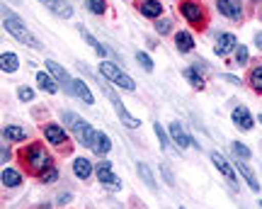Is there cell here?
Here are the masks:
<instances>
[{
    "label": "cell",
    "mask_w": 262,
    "mask_h": 209,
    "mask_svg": "<svg viewBox=\"0 0 262 209\" xmlns=\"http://www.w3.org/2000/svg\"><path fill=\"white\" fill-rule=\"evenodd\" d=\"M3 27L8 29L17 41H22V44H27V47H32V49H41V41H39V39L25 27V22L8 8H3Z\"/></svg>",
    "instance_id": "cell-1"
},
{
    "label": "cell",
    "mask_w": 262,
    "mask_h": 209,
    "mask_svg": "<svg viewBox=\"0 0 262 209\" xmlns=\"http://www.w3.org/2000/svg\"><path fill=\"white\" fill-rule=\"evenodd\" d=\"M102 93H104V97L112 102L114 112H117V117L122 119L124 127H129V129H139V127H141V119H139V117H134V114H131L126 107H124V102L119 100V95H117V93L112 90V86H107V83H104V86H102Z\"/></svg>",
    "instance_id": "cell-2"
},
{
    "label": "cell",
    "mask_w": 262,
    "mask_h": 209,
    "mask_svg": "<svg viewBox=\"0 0 262 209\" xmlns=\"http://www.w3.org/2000/svg\"><path fill=\"white\" fill-rule=\"evenodd\" d=\"M100 76H104L107 80H112V83H117L119 88H124V90H136V83H134V78L126 76L122 68L117 66V64H110V61H102L100 64Z\"/></svg>",
    "instance_id": "cell-3"
},
{
    "label": "cell",
    "mask_w": 262,
    "mask_h": 209,
    "mask_svg": "<svg viewBox=\"0 0 262 209\" xmlns=\"http://www.w3.org/2000/svg\"><path fill=\"white\" fill-rule=\"evenodd\" d=\"M25 158H27L29 168L32 171H44V168H49L51 165V156L47 153V149L44 146H39V143H32L27 149V153H25Z\"/></svg>",
    "instance_id": "cell-4"
},
{
    "label": "cell",
    "mask_w": 262,
    "mask_h": 209,
    "mask_svg": "<svg viewBox=\"0 0 262 209\" xmlns=\"http://www.w3.org/2000/svg\"><path fill=\"white\" fill-rule=\"evenodd\" d=\"M97 178H100V182H102L107 190H112V192L122 190V180H119V178L112 173V161L97 163Z\"/></svg>",
    "instance_id": "cell-5"
},
{
    "label": "cell",
    "mask_w": 262,
    "mask_h": 209,
    "mask_svg": "<svg viewBox=\"0 0 262 209\" xmlns=\"http://www.w3.org/2000/svg\"><path fill=\"white\" fill-rule=\"evenodd\" d=\"M44 66H47L49 73H51V76L56 78L58 83L66 88V93H68V95H73V78L68 76V71H66L63 66H58L56 61H51V58H47V64H44Z\"/></svg>",
    "instance_id": "cell-6"
},
{
    "label": "cell",
    "mask_w": 262,
    "mask_h": 209,
    "mask_svg": "<svg viewBox=\"0 0 262 209\" xmlns=\"http://www.w3.org/2000/svg\"><path fill=\"white\" fill-rule=\"evenodd\" d=\"M211 163H214V168H216L219 173H221V175H224V178H226L228 182H231L233 187L238 185V178H235V168H233V165H231L228 161H226V158H224V156H221L219 151L211 153Z\"/></svg>",
    "instance_id": "cell-7"
},
{
    "label": "cell",
    "mask_w": 262,
    "mask_h": 209,
    "mask_svg": "<svg viewBox=\"0 0 262 209\" xmlns=\"http://www.w3.org/2000/svg\"><path fill=\"white\" fill-rule=\"evenodd\" d=\"M73 132H75V136H78V143H80V146H88V149H93V146H95L97 132H95L88 122H83V119H80V122L73 127Z\"/></svg>",
    "instance_id": "cell-8"
},
{
    "label": "cell",
    "mask_w": 262,
    "mask_h": 209,
    "mask_svg": "<svg viewBox=\"0 0 262 209\" xmlns=\"http://www.w3.org/2000/svg\"><path fill=\"white\" fill-rule=\"evenodd\" d=\"M216 10L228 19L243 17V5H241V0H216Z\"/></svg>",
    "instance_id": "cell-9"
},
{
    "label": "cell",
    "mask_w": 262,
    "mask_h": 209,
    "mask_svg": "<svg viewBox=\"0 0 262 209\" xmlns=\"http://www.w3.org/2000/svg\"><path fill=\"white\" fill-rule=\"evenodd\" d=\"M231 119H233V124L238 129H243V132H250L255 127V119H253V114H250L248 107H235L233 114H231Z\"/></svg>",
    "instance_id": "cell-10"
},
{
    "label": "cell",
    "mask_w": 262,
    "mask_h": 209,
    "mask_svg": "<svg viewBox=\"0 0 262 209\" xmlns=\"http://www.w3.org/2000/svg\"><path fill=\"white\" fill-rule=\"evenodd\" d=\"M180 12H182V17L187 19V22H192V25L202 22V17H204V10L199 8L196 3H192V0H182V5H180Z\"/></svg>",
    "instance_id": "cell-11"
},
{
    "label": "cell",
    "mask_w": 262,
    "mask_h": 209,
    "mask_svg": "<svg viewBox=\"0 0 262 209\" xmlns=\"http://www.w3.org/2000/svg\"><path fill=\"white\" fill-rule=\"evenodd\" d=\"M233 168L241 173V178L248 182V187H250V190H253V192H260V180H257L255 171L250 168V165H248V163H241V161H238V163H233Z\"/></svg>",
    "instance_id": "cell-12"
},
{
    "label": "cell",
    "mask_w": 262,
    "mask_h": 209,
    "mask_svg": "<svg viewBox=\"0 0 262 209\" xmlns=\"http://www.w3.org/2000/svg\"><path fill=\"white\" fill-rule=\"evenodd\" d=\"M170 136H172V143H175L178 149H182V151H185L187 146H192V143H194L192 139H189V134L185 132V129H182L178 122L170 124Z\"/></svg>",
    "instance_id": "cell-13"
},
{
    "label": "cell",
    "mask_w": 262,
    "mask_h": 209,
    "mask_svg": "<svg viewBox=\"0 0 262 209\" xmlns=\"http://www.w3.org/2000/svg\"><path fill=\"white\" fill-rule=\"evenodd\" d=\"M44 8H49L56 17H63V19H68L71 15H73V8L68 5V3H63V0H39Z\"/></svg>",
    "instance_id": "cell-14"
},
{
    "label": "cell",
    "mask_w": 262,
    "mask_h": 209,
    "mask_svg": "<svg viewBox=\"0 0 262 209\" xmlns=\"http://www.w3.org/2000/svg\"><path fill=\"white\" fill-rule=\"evenodd\" d=\"M233 49H238V39H235L233 34H219V39H216V47H214V51L219 54V56L231 54Z\"/></svg>",
    "instance_id": "cell-15"
},
{
    "label": "cell",
    "mask_w": 262,
    "mask_h": 209,
    "mask_svg": "<svg viewBox=\"0 0 262 209\" xmlns=\"http://www.w3.org/2000/svg\"><path fill=\"white\" fill-rule=\"evenodd\" d=\"M139 12L143 17L160 19V15H163V3H160V0H143L139 5Z\"/></svg>",
    "instance_id": "cell-16"
},
{
    "label": "cell",
    "mask_w": 262,
    "mask_h": 209,
    "mask_svg": "<svg viewBox=\"0 0 262 209\" xmlns=\"http://www.w3.org/2000/svg\"><path fill=\"white\" fill-rule=\"evenodd\" d=\"M44 134H47V141L54 143V146H61L66 141V129L58 127V124H47L44 127Z\"/></svg>",
    "instance_id": "cell-17"
},
{
    "label": "cell",
    "mask_w": 262,
    "mask_h": 209,
    "mask_svg": "<svg viewBox=\"0 0 262 209\" xmlns=\"http://www.w3.org/2000/svg\"><path fill=\"white\" fill-rule=\"evenodd\" d=\"M73 173H75V178L88 180V178L93 175V161H88V158H75L73 161Z\"/></svg>",
    "instance_id": "cell-18"
},
{
    "label": "cell",
    "mask_w": 262,
    "mask_h": 209,
    "mask_svg": "<svg viewBox=\"0 0 262 209\" xmlns=\"http://www.w3.org/2000/svg\"><path fill=\"white\" fill-rule=\"evenodd\" d=\"M73 95L75 97H80L85 104H95V97H93V93H90V88H88V83L85 80H73Z\"/></svg>",
    "instance_id": "cell-19"
},
{
    "label": "cell",
    "mask_w": 262,
    "mask_h": 209,
    "mask_svg": "<svg viewBox=\"0 0 262 209\" xmlns=\"http://www.w3.org/2000/svg\"><path fill=\"white\" fill-rule=\"evenodd\" d=\"M78 32H80V37L85 39V41H88V44H90V47H93V51L95 54H97V56H107V54H110V49L107 47H102V44H100V41H97V39L93 37V34H90V32H88V29L83 27V25H80V27H78Z\"/></svg>",
    "instance_id": "cell-20"
},
{
    "label": "cell",
    "mask_w": 262,
    "mask_h": 209,
    "mask_svg": "<svg viewBox=\"0 0 262 209\" xmlns=\"http://www.w3.org/2000/svg\"><path fill=\"white\" fill-rule=\"evenodd\" d=\"M0 68H3V73H15V71L19 68L17 54H12V51H5V54L0 56Z\"/></svg>",
    "instance_id": "cell-21"
},
{
    "label": "cell",
    "mask_w": 262,
    "mask_h": 209,
    "mask_svg": "<svg viewBox=\"0 0 262 209\" xmlns=\"http://www.w3.org/2000/svg\"><path fill=\"white\" fill-rule=\"evenodd\" d=\"M175 44H178L180 54H189V51L194 49V39H192L189 32H178V34H175Z\"/></svg>",
    "instance_id": "cell-22"
},
{
    "label": "cell",
    "mask_w": 262,
    "mask_h": 209,
    "mask_svg": "<svg viewBox=\"0 0 262 209\" xmlns=\"http://www.w3.org/2000/svg\"><path fill=\"white\" fill-rule=\"evenodd\" d=\"M110 149H112V141H110V136H107L104 132H97V139H95L93 151L97 153V156H107V153H110Z\"/></svg>",
    "instance_id": "cell-23"
},
{
    "label": "cell",
    "mask_w": 262,
    "mask_h": 209,
    "mask_svg": "<svg viewBox=\"0 0 262 209\" xmlns=\"http://www.w3.org/2000/svg\"><path fill=\"white\" fill-rule=\"evenodd\" d=\"M3 136H5L8 141H22V139H27V129H22L17 124H8V127L3 129Z\"/></svg>",
    "instance_id": "cell-24"
},
{
    "label": "cell",
    "mask_w": 262,
    "mask_h": 209,
    "mask_svg": "<svg viewBox=\"0 0 262 209\" xmlns=\"http://www.w3.org/2000/svg\"><path fill=\"white\" fill-rule=\"evenodd\" d=\"M37 83H39V88L47 90V93H58V83L51 73H37Z\"/></svg>",
    "instance_id": "cell-25"
},
{
    "label": "cell",
    "mask_w": 262,
    "mask_h": 209,
    "mask_svg": "<svg viewBox=\"0 0 262 209\" xmlns=\"http://www.w3.org/2000/svg\"><path fill=\"white\" fill-rule=\"evenodd\" d=\"M136 173H139V178H141L143 182H146V185H148V187H150L153 192L158 190V185H156V180H153V175H150V171H148V165H146L143 161L136 163Z\"/></svg>",
    "instance_id": "cell-26"
},
{
    "label": "cell",
    "mask_w": 262,
    "mask_h": 209,
    "mask_svg": "<svg viewBox=\"0 0 262 209\" xmlns=\"http://www.w3.org/2000/svg\"><path fill=\"white\" fill-rule=\"evenodd\" d=\"M182 76L187 78L189 83H192V88H196V90H199V88H204V78L199 76V71H196L194 66H189V68H185V71H182Z\"/></svg>",
    "instance_id": "cell-27"
},
{
    "label": "cell",
    "mask_w": 262,
    "mask_h": 209,
    "mask_svg": "<svg viewBox=\"0 0 262 209\" xmlns=\"http://www.w3.org/2000/svg\"><path fill=\"white\" fill-rule=\"evenodd\" d=\"M19 182H22V175L17 171H12V168H5L3 171V185L5 187H17Z\"/></svg>",
    "instance_id": "cell-28"
},
{
    "label": "cell",
    "mask_w": 262,
    "mask_h": 209,
    "mask_svg": "<svg viewBox=\"0 0 262 209\" xmlns=\"http://www.w3.org/2000/svg\"><path fill=\"white\" fill-rule=\"evenodd\" d=\"M153 132H156V136H158V141H160V149H165V151H170V153H175V149H172V143H170V139H168V134L163 132V124H153Z\"/></svg>",
    "instance_id": "cell-29"
},
{
    "label": "cell",
    "mask_w": 262,
    "mask_h": 209,
    "mask_svg": "<svg viewBox=\"0 0 262 209\" xmlns=\"http://www.w3.org/2000/svg\"><path fill=\"white\" fill-rule=\"evenodd\" d=\"M85 8L90 10L93 15H104V10H107V3H104V0H85Z\"/></svg>",
    "instance_id": "cell-30"
},
{
    "label": "cell",
    "mask_w": 262,
    "mask_h": 209,
    "mask_svg": "<svg viewBox=\"0 0 262 209\" xmlns=\"http://www.w3.org/2000/svg\"><path fill=\"white\" fill-rule=\"evenodd\" d=\"M250 88H253L255 93H262V66L253 68V73H250Z\"/></svg>",
    "instance_id": "cell-31"
},
{
    "label": "cell",
    "mask_w": 262,
    "mask_h": 209,
    "mask_svg": "<svg viewBox=\"0 0 262 209\" xmlns=\"http://www.w3.org/2000/svg\"><path fill=\"white\" fill-rule=\"evenodd\" d=\"M136 61H139V66L146 71V73H153V61H150L148 54H143V51H139L136 54Z\"/></svg>",
    "instance_id": "cell-32"
},
{
    "label": "cell",
    "mask_w": 262,
    "mask_h": 209,
    "mask_svg": "<svg viewBox=\"0 0 262 209\" xmlns=\"http://www.w3.org/2000/svg\"><path fill=\"white\" fill-rule=\"evenodd\" d=\"M233 153L238 156V158H243V161H248L253 153H250V149L245 146V143H241V141H233Z\"/></svg>",
    "instance_id": "cell-33"
},
{
    "label": "cell",
    "mask_w": 262,
    "mask_h": 209,
    "mask_svg": "<svg viewBox=\"0 0 262 209\" xmlns=\"http://www.w3.org/2000/svg\"><path fill=\"white\" fill-rule=\"evenodd\" d=\"M248 58H250V54H248V47H241L235 49V61H238V66H245L248 64Z\"/></svg>",
    "instance_id": "cell-34"
},
{
    "label": "cell",
    "mask_w": 262,
    "mask_h": 209,
    "mask_svg": "<svg viewBox=\"0 0 262 209\" xmlns=\"http://www.w3.org/2000/svg\"><path fill=\"white\" fill-rule=\"evenodd\" d=\"M17 97L22 100V102H32V100H34V90L22 86V88H17Z\"/></svg>",
    "instance_id": "cell-35"
},
{
    "label": "cell",
    "mask_w": 262,
    "mask_h": 209,
    "mask_svg": "<svg viewBox=\"0 0 262 209\" xmlns=\"http://www.w3.org/2000/svg\"><path fill=\"white\" fill-rule=\"evenodd\" d=\"M58 178V171L54 168V165H49V168H44V173H41V182H54Z\"/></svg>",
    "instance_id": "cell-36"
},
{
    "label": "cell",
    "mask_w": 262,
    "mask_h": 209,
    "mask_svg": "<svg viewBox=\"0 0 262 209\" xmlns=\"http://www.w3.org/2000/svg\"><path fill=\"white\" fill-rule=\"evenodd\" d=\"M61 119H63V122L68 124V129H73L75 124L80 122V117H78L75 112H63V114H61Z\"/></svg>",
    "instance_id": "cell-37"
},
{
    "label": "cell",
    "mask_w": 262,
    "mask_h": 209,
    "mask_svg": "<svg viewBox=\"0 0 262 209\" xmlns=\"http://www.w3.org/2000/svg\"><path fill=\"white\" fill-rule=\"evenodd\" d=\"M170 27H172L170 19H156V32H158V34H168Z\"/></svg>",
    "instance_id": "cell-38"
},
{
    "label": "cell",
    "mask_w": 262,
    "mask_h": 209,
    "mask_svg": "<svg viewBox=\"0 0 262 209\" xmlns=\"http://www.w3.org/2000/svg\"><path fill=\"white\" fill-rule=\"evenodd\" d=\"M160 173L165 175V180H168V185H170V187H175V175L170 173V168H168V165H165V163H160Z\"/></svg>",
    "instance_id": "cell-39"
},
{
    "label": "cell",
    "mask_w": 262,
    "mask_h": 209,
    "mask_svg": "<svg viewBox=\"0 0 262 209\" xmlns=\"http://www.w3.org/2000/svg\"><path fill=\"white\" fill-rule=\"evenodd\" d=\"M224 80H228V83H233V86H241V80L235 76H224Z\"/></svg>",
    "instance_id": "cell-40"
},
{
    "label": "cell",
    "mask_w": 262,
    "mask_h": 209,
    "mask_svg": "<svg viewBox=\"0 0 262 209\" xmlns=\"http://www.w3.org/2000/svg\"><path fill=\"white\" fill-rule=\"evenodd\" d=\"M0 156H3V163H8V158H10V151H8V146H3V153H0Z\"/></svg>",
    "instance_id": "cell-41"
},
{
    "label": "cell",
    "mask_w": 262,
    "mask_h": 209,
    "mask_svg": "<svg viewBox=\"0 0 262 209\" xmlns=\"http://www.w3.org/2000/svg\"><path fill=\"white\" fill-rule=\"evenodd\" d=\"M66 202H71V195H58V204H66Z\"/></svg>",
    "instance_id": "cell-42"
},
{
    "label": "cell",
    "mask_w": 262,
    "mask_h": 209,
    "mask_svg": "<svg viewBox=\"0 0 262 209\" xmlns=\"http://www.w3.org/2000/svg\"><path fill=\"white\" fill-rule=\"evenodd\" d=\"M255 44H257V49H262V32H257V34H255Z\"/></svg>",
    "instance_id": "cell-43"
},
{
    "label": "cell",
    "mask_w": 262,
    "mask_h": 209,
    "mask_svg": "<svg viewBox=\"0 0 262 209\" xmlns=\"http://www.w3.org/2000/svg\"><path fill=\"white\" fill-rule=\"evenodd\" d=\"M257 119H260V124H262V114H260V117H257Z\"/></svg>",
    "instance_id": "cell-44"
},
{
    "label": "cell",
    "mask_w": 262,
    "mask_h": 209,
    "mask_svg": "<svg viewBox=\"0 0 262 209\" xmlns=\"http://www.w3.org/2000/svg\"><path fill=\"white\" fill-rule=\"evenodd\" d=\"M180 209H187V207H180Z\"/></svg>",
    "instance_id": "cell-45"
},
{
    "label": "cell",
    "mask_w": 262,
    "mask_h": 209,
    "mask_svg": "<svg viewBox=\"0 0 262 209\" xmlns=\"http://www.w3.org/2000/svg\"><path fill=\"white\" fill-rule=\"evenodd\" d=\"M260 207H262V200H260Z\"/></svg>",
    "instance_id": "cell-46"
}]
</instances>
